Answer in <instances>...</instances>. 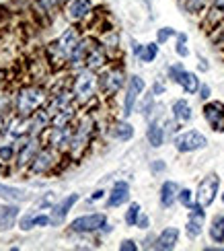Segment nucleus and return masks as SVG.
Returning a JSON list of instances; mask_svg holds the SVG:
<instances>
[{
	"label": "nucleus",
	"mask_w": 224,
	"mask_h": 251,
	"mask_svg": "<svg viewBox=\"0 0 224 251\" xmlns=\"http://www.w3.org/2000/svg\"><path fill=\"white\" fill-rule=\"evenodd\" d=\"M173 146L177 152H196L208 146V138L199 130H185L173 136Z\"/></svg>",
	"instance_id": "1"
},
{
	"label": "nucleus",
	"mask_w": 224,
	"mask_h": 251,
	"mask_svg": "<svg viewBox=\"0 0 224 251\" xmlns=\"http://www.w3.org/2000/svg\"><path fill=\"white\" fill-rule=\"evenodd\" d=\"M220 192V175L218 173H208L204 179L198 183L196 190V202L204 208H210L216 202V196Z\"/></svg>",
	"instance_id": "2"
},
{
	"label": "nucleus",
	"mask_w": 224,
	"mask_h": 251,
	"mask_svg": "<svg viewBox=\"0 0 224 251\" xmlns=\"http://www.w3.org/2000/svg\"><path fill=\"white\" fill-rule=\"evenodd\" d=\"M146 91V82L140 75H132L127 78V85H125V95H124V120H127L136 111V105H138V99L140 95Z\"/></svg>",
	"instance_id": "3"
},
{
	"label": "nucleus",
	"mask_w": 224,
	"mask_h": 251,
	"mask_svg": "<svg viewBox=\"0 0 224 251\" xmlns=\"http://www.w3.org/2000/svg\"><path fill=\"white\" fill-rule=\"evenodd\" d=\"M46 99L44 95V91L41 89H35V87H25V89H21L19 91V95H17V109H19V116H31L39 105H41V101Z\"/></svg>",
	"instance_id": "4"
},
{
	"label": "nucleus",
	"mask_w": 224,
	"mask_h": 251,
	"mask_svg": "<svg viewBox=\"0 0 224 251\" xmlns=\"http://www.w3.org/2000/svg\"><path fill=\"white\" fill-rule=\"evenodd\" d=\"M107 225V214L105 212H91V214H82L78 218H74L70 223V231L74 233H97Z\"/></svg>",
	"instance_id": "5"
},
{
	"label": "nucleus",
	"mask_w": 224,
	"mask_h": 251,
	"mask_svg": "<svg viewBox=\"0 0 224 251\" xmlns=\"http://www.w3.org/2000/svg\"><path fill=\"white\" fill-rule=\"evenodd\" d=\"M97 85H99V80H97V76H95V70L84 68L76 76V80H74V95H76L80 101H87L95 95Z\"/></svg>",
	"instance_id": "6"
},
{
	"label": "nucleus",
	"mask_w": 224,
	"mask_h": 251,
	"mask_svg": "<svg viewBox=\"0 0 224 251\" xmlns=\"http://www.w3.org/2000/svg\"><path fill=\"white\" fill-rule=\"evenodd\" d=\"M201 116L214 132H224V103L222 101H206L201 107Z\"/></svg>",
	"instance_id": "7"
},
{
	"label": "nucleus",
	"mask_w": 224,
	"mask_h": 251,
	"mask_svg": "<svg viewBox=\"0 0 224 251\" xmlns=\"http://www.w3.org/2000/svg\"><path fill=\"white\" fill-rule=\"evenodd\" d=\"M78 200H80V196H78V194H68L66 198H62L60 202H56L54 206H51V214H50L51 225H54V226H60L64 221H66L68 212L72 210V206L76 204Z\"/></svg>",
	"instance_id": "8"
},
{
	"label": "nucleus",
	"mask_w": 224,
	"mask_h": 251,
	"mask_svg": "<svg viewBox=\"0 0 224 251\" xmlns=\"http://www.w3.org/2000/svg\"><path fill=\"white\" fill-rule=\"evenodd\" d=\"M93 128H95V122H93V118L91 116H87L82 122H80V126H78V130H76V134L72 136V151L74 152H78V151H82L84 146L89 144V140H91V134H93Z\"/></svg>",
	"instance_id": "9"
},
{
	"label": "nucleus",
	"mask_w": 224,
	"mask_h": 251,
	"mask_svg": "<svg viewBox=\"0 0 224 251\" xmlns=\"http://www.w3.org/2000/svg\"><path fill=\"white\" fill-rule=\"evenodd\" d=\"M127 202H130V183L124 179L115 181L111 192L107 194V208H120Z\"/></svg>",
	"instance_id": "10"
},
{
	"label": "nucleus",
	"mask_w": 224,
	"mask_h": 251,
	"mask_svg": "<svg viewBox=\"0 0 224 251\" xmlns=\"http://www.w3.org/2000/svg\"><path fill=\"white\" fill-rule=\"evenodd\" d=\"M78 33L74 29H66L64 33L60 35V39L54 44V48L58 50V54L62 56V58H68L70 60V56H72V51H74V48L78 46Z\"/></svg>",
	"instance_id": "11"
},
{
	"label": "nucleus",
	"mask_w": 224,
	"mask_h": 251,
	"mask_svg": "<svg viewBox=\"0 0 224 251\" xmlns=\"http://www.w3.org/2000/svg\"><path fill=\"white\" fill-rule=\"evenodd\" d=\"M99 82H101V87L107 95H115V93L125 85V76H124V72L120 68H113L109 72H105Z\"/></svg>",
	"instance_id": "12"
},
{
	"label": "nucleus",
	"mask_w": 224,
	"mask_h": 251,
	"mask_svg": "<svg viewBox=\"0 0 224 251\" xmlns=\"http://www.w3.org/2000/svg\"><path fill=\"white\" fill-rule=\"evenodd\" d=\"M179 183L177 181H163L161 190H158V202H161V206L165 208V210H169V208H173L177 204V198H179Z\"/></svg>",
	"instance_id": "13"
},
{
	"label": "nucleus",
	"mask_w": 224,
	"mask_h": 251,
	"mask_svg": "<svg viewBox=\"0 0 224 251\" xmlns=\"http://www.w3.org/2000/svg\"><path fill=\"white\" fill-rule=\"evenodd\" d=\"M179 235H181V231H179L177 226H167V228H163V231L156 235L154 249H161V251L175 249L177 243H179Z\"/></svg>",
	"instance_id": "14"
},
{
	"label": "nucleus",
	"mask_w": 224,
	"mask_h": 251,
	"mask_svg": "<svg viewBox=\"0 0 224 251\" xmlns=\"http://www.w3.org/2000/svg\"><path fill=\"white\" fill-rule=\"evenodd\" d=\"M171 116L179 124H187L194 120V109H191L187 99H175L173 105H171Z\"/></svg>",
	"instance_id": "15"
},
{
	"label": "nucleus",
	"mask_w": 224,
	"mask_h": 251,
	"mask_svg": "<svg viewBox=\"0 0 224 251\" xmlns=\"http://www.w3.org/2000/svg\"><path fill=\"white\" fill-rule=\"evenodd\" d=\"M19 218V206L15 204H0V231L13 228Z\"/></svg>",
	"instance_id": "16"
},
{
	"label": "nucleus",
	"mask_w": 224,
	"mask_h": 251,
	"mask_svg": "<svg viewBox=\"0 0 224 251\" xmlns=\"http://www.w3.org/2000/svg\"><path fill=\"white\" fill-rule=\"evenodd\" d=\"M165 138H167V132H165V128L156 120L148 124V128H146V140H148V144H150L152 149H161V146L165 144Z\"/></svg>",
	"instance_id": "17"
},
{
	"label": "nucleus",
	"mask_w": 224,
	"mask_h": 251,
	"mask_svg": "<svg viewBox=\"0 0 224 251\" xmlns=\"http://www.w3.org/2000/svg\"><path fill=\"white\" fill-rule=\"evenodd\" d=\"M0 198H2V200H8V202H27L33 196H31L27 190H21V187L0 183Z\"/></svg>",
	"instance_id": "18"
},
{
	"label": "nucleus",
	"mask_w": 224,
	"mask_h": 251,
	"mask_svg": "<svg viewBox=\"0 0 224 251\" xmlns=\"http://www.w3.org/2000/svg\"><path fill=\"white\" fill-rule=\"evenodd\" d=\"M177 85L183 89L187 95H198V91H199V87H201V80H199V76L196 75V72L183 70V75H181V78H179Z\"/></svg>",
	"instance_id": "19"
},
{
	"label": "nucleus",
	"mask_w": 224,
	"mask_h": 251,
	"mask_svg": "<svg viewBox=\"0 0 224 251\" xmlns=\"http://www.w3.org/2000/svg\"><path fill=\"white\" fill-rule=\"evenodd\" d=\"M134 126L127 122V120H122V122H115L111 126V136L115 140H120V142H127V140H132L134 138Z\"/></svg>",
	"instance_id": "20"
},
{
	"label": "nucleus",
	"mask_w": 224,
	"mask_h": 251,
	"mask_svg": "<svg viewBox=\"0 0 224 251\" xmlns=\"http://www.w3.org/2000/svg\"><path fill=\"white\" fill-rule=\"evenodd\" d=\"M208 235L212 239V243L222 247V243H224V214H216L212 218V223L208 226Z\"/></svg>",
	"instance_id": "21"
},
{
	"label": "nucleus",
	"mask_w": 224,
	"mask_h": 251,
	"mask_svg": "<svg viewBox=\"0 0 224 251\" xmlns=\"http://www.w3.org/2000/svg\"><path fill=\"white\" fill-rule=\"evenodd\" d=\"M91 8H93L91 0H72L70 6H68V17L72 21H80L91 13Z\"/></svg>",
	"instance_id": "22"
},
{
	"label": "nucleus",
	"mask_w": 224,
	"mask_h": 251,
	"mask_svg": "<svg viewBox=\"0 0 224 251\" xmlns=\"http://www.w3.org/2000/svg\"><path fill=\"white\" fill-rule=\"evenodd\" d=\"M105 60H107V56H105V51L101 46H93L91 51H89V56L87 60H84V68H89V70H97L105 64Z\"/></svg>",
	"instance_id": "23"
},
{
	"label": "nucleus",
	"mask_w": 224,
	"mask_h": 251,
	"mask_svg": "<svg viewBox=\"0 0 224 251\" xmlns=\"http://www.w3.org/2000/svg\"><path fill=\"white\" fill-rule=\"evenodd\" d=\"M51 165H54V152H51V151H41L33 159L31 171H33V173H46Z\"/></svg>",
	"instance_id": "24"
},
{
	"label": "nucleus",
	"mask_w": 224,
	"mask_h": 251,
	"mask_svg": "<svg viewBox=\"0 0 224 251\" xmlns=\"http://www.w3.org/2000/svg\"><path fill=\"white\" fill-rule=\"evenodd\" d=\"M158 41H150V44H144V50H142V54H140V60L142 64H150V62H154L156 60V56H158Z\"/></svg>",
	"instance_id": "25"
},
{
	"label": "nucleus",
	"mask_w": 224,
	"mask_h": 251,
	"mask_svg": "<svg viewBox=\"0 0 224 251\" xmlns=\"http://www.w3.org/2000/svg\"><path fill=\"white\" fill-rule=\"evenodd\" d=\"M35 149H37V142H33V140L23 144V151H21V154H19V167H23L29 161L35 159Z\"/></svg>",
	"instance_id": "26"
},
{
	"label": "nucleus",
	"mask_w": 224,
	"mask_h": 251,
	"mask_svg": "<svg viewBox=\"0 0 224 251\" xmlns=\"http://www.w3.org/2000/svg\"><path fill=\"white\" fill-rule=\"evenodd\" d=\"M140 214H142V206L138 204V202H132L130 206H127L125 214H124L125 225H127V226H136V223H138V218H140Z\"/></svg>",
	"instance_id": "27"
},
{
	"label": "nucleus",
	"mask_w": 224,
	"mask_h": 251,
	"mask_svg": "<svg viewBox=\"0 0 224 251\" xmlns=\"http://www.w3.org/2000/svg\"><path fill=\"white\" fill-rule=\"evenodd\" d=\"M72 116H74V111H72V107L68 105V107H64V109H60L58 113H54L51 116V124L56 126V128H64L70 120H72Z\"/></svg>",
	"instance_id": "28"
},
{
	"label": "nucleus",
	"mask_w": 224,
	"mask_h": 251,
	"mask_svg": "<svg viewBox=\"0 0 224 251\" xmlns=\"http://www.w3.org/2000/svg\"><path fill=\"white\" fill-rule=\"evenodd\" d=\"M201 233H204V223H199V221H194V218H187V223H185V235L187 239H198Z\"/></svg>",
	"instance_id": "29"
},
{
	"label": "nucleus",
	"mask_w": 224,
	"mask_h": 251,
	"mask_svg": "<svg viewBox=\"0 0 224 251\" xmlns=\"http://www.w3.org/2000/svg\"><path fill=\"white\" fill-rule=\"evenodd\" d=\"M177 202H179L181 206H183V208H187V210H189V208L196 204V192H191L189 187H181V190H179V198H177Z\"/></svg>",
	"instance_id": "30"
},
{
	"label": "nucleus",
	"mask_w": 224,
	"mask_h": 251,
	"mask_svg": "<svg viewBox=\"0 0 224 251\" xmlns=\"http://www.w3.org/2000/svg\"><path fill=\"white\" fill-rule=\"evenodd\" d=\"M29 128H31V124H29L23 116H21V118H15V120H13V124H10V130H8V132L13 134V136H23Z\"/></svg>",
	"instance_id": "31"
},
{
	"label": "nucleus",
	"mask_w": 224,
	"mask_h": 251,
	"mask_svg": "<svg viewBox=\"0 0 224 251\" xmlns=\"http://www.w3.org/2000/svg\"><path fill=\"white\" fill-rule=\"evenodd\" d=\"M173 37H177V31H175L173 27H161V29L156 31V41H158L161 46L167 44V41L173 39Z\"/></svg>",
	"instance_id": "32"
},
{
	"label": "nucleus",
	"mask_w": 224,
	"mask_h": 251,
	"mask_svg": "<svg viewBox=\"0 0 224 251\" xmlns=\"http://www.w3.org/2000/svg\"><path fill=\"white\" fill-rule=\"evenodd\" d=\"M183 70H185L183 62H177V64H171V66H167V75H169V78L173 80V82H179L181 75H183Z\"/></svg>",
	"instance_id": "33"
},
{
	"label": "nucleus",
	"mask_w": 224,
	"mask_h": 251,
	"mask_svg": "<svg viewBox=\"0 0 224 251\" xmlns=\"http://www.w3.org/2000/svg\"><path fill=\"white\" fill-rule=\"evenodd\" d=\"M206 2H208V0H183V6H185L187 13H191V15H198L199 10L206 6Z\"/></svg>",
	"instance_id": "34"
},
{
	"label": "nucleus",
	"mask_w": 224,
	"mask_h": 251,
	"mask_svg": "<svg viewBox=\"0 0 224 251\" xmlns=\"http://www.w3.org/2000/svg\"><path fill=\"white\" fill-rule=\"evenodd\" d=\"M152 107H154V93H150V95H146V97H144V101H142L140 111H142V116H144L146 120H148V116H150Z\"/></svg>",
	"instance_id": "35"
},
{
	"label": "nucleus",
	"mask_w": 224,
	"mask_h": 251,
	"mask_svg": "<svg viewBox=\"0 0 224 251\" xmlns=\"http://www.w3.org/2000/svg\"><path fill=\"white\" fill-rule=\"evenodd\" d=\"M13 154H15L13 146H8V144L0 146V163H8L10 159H13Z\"/></svg>",
	"instance_id": "36"
},
{
	"label": "nucleus",
	"mask_w": 224,
	"mask_h": 251,
	"mask_svg": "<svg viewBox=\"0 0 224 251\" xmlns=\"http://www.w3.org/2000/svg\"><path fill=\"white\" fill-rule=\"evenodd\" d=\"M117 249L120 251H138V243L134 241V239H124Z\"/></svg>",
	"instance_id": "37"
},
{
	"label": "nucleus",
	"mask_w": 224,
	"mask_h": 251,
	"mask_svg": "<svg viewBox=\"0 0 224 251\" xmlns=\"http://www.w3.org/2000/svg\"><path fill=\"white\" fill-rule=\"evenodd\" d=\"M175 54H177L179 58H187V56H189V48H187L185 41H177V46H175Z\"/></svg>",
	"instance_id": "38"
},
{
	"label": "nucleus",
	"mask_w": 224,
	"mask_h": 251,
	"mask_svg": "<svg viewBox=\"0 0 224 251\" xmlns=\"http://www.w3.org/2000/svg\"><path fill=\"white\" fill-rule=\"evenodd\" d=\"M150 171H152V173H163V171H167V163H165L163 159L152 161V163H150Z\"/></svg>",
	"instance_id": "39"
},
{
	"label": "nucleus",
	"mask_w": 224,
	"mask_h": 251,
	"mask_svg": "<svg viewBox=\"0 0 224 251\" xmlns=\"http://www.w3.org/2000/svg\"><path fill=\"white\" fill-rule=\"evenodd\" d=\"M210 95H212L210 85H206V82H201V87H199V91H198V97H199L201 101H208V99H210Z\"/></svg>",
	"instance_id": "40"
},
{
	"label": "nucleus",
	"mask_w": 224,
	"mask_h": 251,
	"mask_svg": "<svg viewBox=\"0 0 224 251\" xmlns=\"http://www.w3.org/2000/svg\"><path fill=\"white\" fill-rule=\"evenodd\" d=\"M136 226H138V228H142V231L150 228V216H148V214H140V218H138Z\"/></svg>",
	"instance_id": "41"
},
{
	"label": "nucleus",
	"mask_w": 224,
	"mask_h": 251,
	"mask_svg": "<svg viewBox=\"0 0 224 251\" xmlns=\"http://www.w3.org/2000/svg\"><path fill=\"white\" fill-rule=\"evenodd\" d=\"M19 226L23 228V231H31V228L35 226V223H33V214H31V216H25L23 221H21V225H19Z\"/></svg>",
	"instance_id": "42"
},
{
	"label": "nucleus",
	"mask_w": 224,
	"mask_h": 251,
	"mask_svg": "<svg viewBox=\"0 0 224 251\" xmlns=\"http://www.w3.org/2000/svg\"><path fill=\"white\" fill-rule=\"evenodd\" d=\"M212 13L216 15H224V0H212Z\"/></svg>",
	"instance_id": "43"
},
{
	"label": "nucleus",
	"mask_w": 224,
	"mask_h": 251,
	"mask_svg": "<svg viewBox=\"0 0 224 251\" xmlns=\"http://www.w3.org/2000/svg\"><path fill=\"white\" fill-rule=\"evenodd\" d=\"M142 50H144V44H140V41L132 39V54H134V58H140Z\"/></svg>",
	"instance_id": "44"
},
{
	"label": "nucleus",
	"mask_w": 224,
	"mask_h": 251,
	"mask_svg": "<svg viewBox=\"0 0 224 251\" xmlns=\"http://www.w3.org/2000/svg\"><path fill=\"white\" fill-rule=\"evenodd\" d=\"M58 200H56V194H46V198L41 200V206H54Z\"/></svg>",
	"instance_id": "45"
},
{
	"label": "nucleus",
	"mask_w": 224,
	"mask_h": 251,
	"mask_svg": "<svg viewBox=\"0 0 224 251\" xmlns=\"http://www.w3.org/2000/svg\"><path fill=\"white\" fill-rule=\"evenodd\" d=\"M165 91H167V87L163 85V82H154V85H152V93H154V97H156V95H163Z\"/></svg>",
	"instance_id": "46"
},
{
	"label": "nucleus",
	"mask_w": 224,
	"mask_h": 251,
	"mask_svg": "<svg viewBox=\"0 0 224 251\" xmlns=\"http://www.w3.org/2000/svg\"><path fill=\"white\" fill-rule=\"evenodd\" d=\"M105 194H107V192H105V190H95V192H93V196H91V202H97V200H103V198H105Z\"/></svg>",
	"instance_id": "47"
},
{
	"label": "nucleus",
	"mask_w": 224,
	"mask_h": 251,
	"mask_svg": "<svg viewBox=\"0 0 224 251\" xmlns=\"http://www.w3.org/2000/svg\"><path fill=\"white\" fill-rule=\"evenodd\" d=\"M198 66H199L201 72H208V70H210V64H208L206 58H199V64H198Z\"/></svg>",
	"instance_id": "48"
},
{
	"label": "nucleus",
	"mask_w": 224,
	"mask_h": 251,
	"mask_svg": "<svg viewBox=\"0 0 224 251\" xmlns=\"http://www.w3.org/2000/svg\"><path fill=\"white\" fill-rule=\"evenodd\" d=\"M187 33H177V41H185V44H187Z\"/></svg>",
	"instance_id": "49"
},
{
	"label": "nucleus",
	"mask_w": 224,
	"mask_h": 251,
	"mask_svg": "<svg viewBox=\"0 0 224 251\" xmlns=\"http://www.w3.org/2000/svg\"><path fill=\"white\" fill-rule=\"evenodd\" d=\"M220 200H222V204H224V192H222V194H220Z\"/></svg>",
	"instance_id": "50"
},
{
	"label": "nucleus",
	"mask_w": 224,
	"mask_h": 251,
	"mask_svg": "<svg viewBox=\"0 0 224 251\" xmlns=\"http://www.w3.org/2000/svg\"><path fill=\"white\" fill-rule=\"evenodd\" d=\"M0 128H2V118H0Z\"/></svg>",
	"instance_id": "51"
},
{
	"label": "nucleus",
	"mask_w": 224,
	"mask_h": 251,
	"mask_svg": "<svg viewBox=\"0 0 224 251\" xmlns=\"http://www.w3.org/2000/svg\"><path fill=\"white\" fill-rule=\"evenodd\" d=\"M222 249H224V247H222Z\"/></svg>",
	"instance_id": "52"
}]
</instances>
